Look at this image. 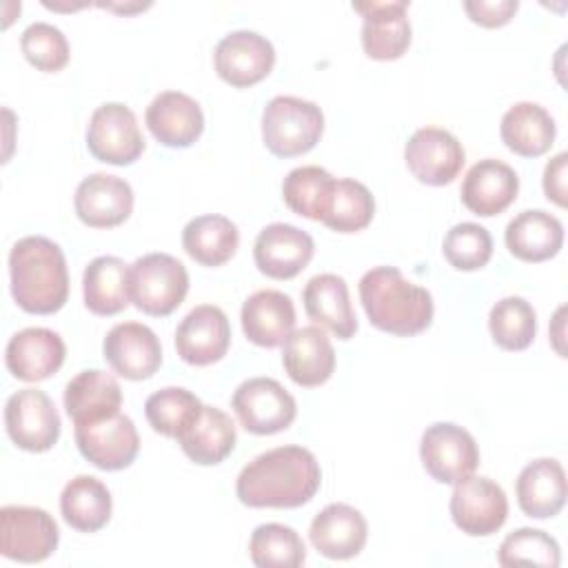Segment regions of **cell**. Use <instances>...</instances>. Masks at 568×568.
I'll return each instance as SVG.
<instances>
[{"instance_id": "6da1fadb", "label": "cell", "mask_w": 568, "mask_h": 568, "mask_svg": "<svg viewBox=\"0 0 568 568\" xmlns=\"http://www.w3.org/2000/svg\"><path fill=\"white\" fill-rule=\"evenodd\" d=\"M322 484L315 455L304 446H277L251 459L237 475L235 495L248 508H300Z\"/></svg>"}, {"instance_id": "7a4b0ae2", "label": "cell", "mask_w": 568, "mask_h": 568, "mask_svg": "<svg viewBox=\"0 0 568 568\" xmlns=\"http://www.w3.org/2000/svg\"><path fill=\"white\" fill-rule=\"evenodd\" d=\"M11 295L33 315L60 311L69 295V273L62 248L42 235H27L9 251Z\"/></svg>"}, {"instance_id": "3957f363", "label": "cell", "mask_w": 568, "mask_h": 568, "mask_svg": "<svg viewBox=\"0 0 568 568\" xmlns=\"http://www.w3.org/2000/svg\"><path fill=\"white\" fill-rule=\"evenodd\" d=\"M359 300L368 322L390 335L410 337L433 322V297L395 266H375L359 280Z\"/></svg>"}, {"instance_id": "277c9868", "label": "cell", "mask_w": 568, "mask_h": 568, "mask_svg": "<svg viewBox=\"0 0 568 568\" xmlns=\"http://www.w3.org/2000/svg\"><path fill=\"white\" fill-rule=\"evenodd\" d=\"M324 133L322 109L295 95H275L262 113V140L277 158L308 153Z\"/></svg>"}, {"instance_id": "5b68a950", "label": "cell", "mask_w": 568, "mask_h": 568, "mask_svg": "<svg viewBox=\"0 0 568 568\" xmlns=\"http://www.w3.org/2000/svg\"><path fill=\"white\" fill-rule=\"evenodd\" d=\"M189 273L169 253H149L131 264V302L138 311L166 317L186 297Z\"/></svg>"}, {"instance_id": "8992f818", "label": "cell", "mask_w": 568, "mask_h": 568, "mask_svg": "<svg viewBox=\"0 0 568 568\" xmlns=\"http://www.w3.org/2000/svg\"><path fill=\"white\" fill-rule=\"evenodd\" d=\"M231 406L242 428L253 435L286 430L297 415L293 395L273 377H251L242 382L231 397Z\"/></svg>"}, {"instance_id": "52a82bcc", "label": "cell", "mask_w": 568, "mask_h": 568, "mask_svg": "<svg viewBox=\"0 0 568 568\" xmlns=\"http://www.w3.org/2000/svg\"><path fill=\"white\" fill-rule=\"evenodd\" d=\"M60 541L55 519L36 506H4L0 510V552L20 564L44 561Z\"/></svg>"}, {"instance_id": "ba28073f", "label": "cell", "mask_w": 568, "mask_h": 568, "mask_svg": "<svg viewBox=\"0 0 568 568\" xmlns=\"http://www.w3.org/2000/svg\"><path fill=\"white\" fill-rule=\"evenodd\" d=\"M87 149L104 164H133L144 151V138L135 113L122 102L98 106L87 126Z\"/></svg>"}, {"instance_id": "9c48e42d", "label": "cell", "mask_w": 568, "mask_h": 568, "mask_svg": "<svg viewBox=\"0 0 568 568\" xmlns=\"http://www.w3.org/2000/svg\"><path fill=\"white\" fill-rule=\"evenodd\" d=\"M60 415L44 390L22 388L4 404V428L9 439L29 453L53 448L60 437Z\"/></svg>"}, {"instance_id": "30bf717a", "label": "cell", "mask_w": 568, "mask_h": 568, "mask_svg": "<svg viewBox=\"0 0 568 568\" xmlns=\"http://www.w3.org/2000/svg\"><path fill=\"white\" fill-rule=\"evenodd\" d=\"M419 457L426 473L439 484H457L479 466L475 437L450 422L430 424L419 442Z\"/></svg>"}, {"instance_id": "8fae6325", "label": "cell", "mask_w": 568, "mask_h": 568, "mask_svg": "<svg viewBox=\"0 0 568 568\" xmlns=\"http://www.w3.org/2000/svg\"><path fill=\"white\" fill-rule=\"evenodd\" d=\"M450 517L462 532L470 537H488L506 524V493L488 477L468 475L453 488Z\"/></svg>"}, {"instance_id": "7c38bea8", "label": "cell", "mask_w": 568, "mask_h": 568, "mask_svg": "<svg viewBox=\"0 0 568 568\" xmlns=\"http://www.w3.org/2000/svg\"><path fill=\"white\" fill-rule=\"evenodd\" d=\"M75 444L82 457L100 470H122L133 464L140 450L135 424L124 413H115L89 424H78Z\"/></svg>"}, {"instance_id": "4fadbf2b", "label": "cell", "mask_w": 568, "mask_h": 568, "mask_svg": "<svg viewBox=\"0 0 568 568\" xmlns=\"http://www.w3.org/2000/svg\"><path fill=\"white\" fill-rule=\"evenodd\" d=\"M404 160L408 171L419 182L428 186H444L459 175L466 153L462 142L450 131L439 126H422L408 138Z\"/></svg>"}, {"instance_id": "5bb4252c", "label": "cell", "mask_w": 568, "mask_h": 568, "mask_svg": "<svg viewBox=\"0 0 568 568\" xmlns=\"http://www.w3.org/2000/svg\"><path fill=\"white\" fill-rule=\"evenodd\" d=\"M213 64L226 84L244 89L262 82L273 71L275 49L257 31L240 29L217 42Z\"/></svg>"}, {"instance_id": "9a60e30c", "label": "cell", "mask_w": 568, "mask_h": 568, "mask_svg": "<svg viewBox=\"0 0 568 568\" xmlns=\"http://www.w3.org/2000/svg\"><path fill=\"white\" fill-rule=\"evenodd\" d=\"M231 344L229 317L220 306L200 304L175 328V351L191 366L220 362Z\"/></svg>"}, {"instance_id": "2e32d148", "label": "cell", "mask_w": 568, "mask_h": 568, "mask_svg": "<svg viewBox=\"0 0 568 568\" xmlns=\"http://www.w3.org/2000/svg\"><path fill=\"white\" fill-rule=\"evenodd\" d=\"M106 364L124 379H149L162 364V346L158 335L140 322L115 324L104 342Z\"/></svg>"}, {"instance_id": "e0dca14e", "label": "cell", "mask_w": 568, "mask_h": 568, "mask_svg": "<svg viewBox=\"0 0 568 568\" xmlns=\"http://www.w3.org/2000/svg\"><path fill=\"white\" fill-rule=\"evenodd\" d=\"M315 251L313 237L286 222H273L260 231L253 260L260 273L273 280H291L306 268Z\"/></svg>"}, {"instance_id": "ac0fdd59", "label": "cell", "mask_w": 568, "mask_h": 568, "mask_svg": "<svg viewBox=\"0 0 568 568\" xmlns=\"http://www.w3.org/2000/svg\"><path fill=\"white\" fill-rule=\"evenodd\" d=\"M353 9L362 13V49L373 60H397L410 44L408 2H353Z\"/></svg>"}, {"instance_id": "d6986e66", "label": "cell", "mask_w": 568, "mask_h": 568, "mask_svg": "<svg viewBox=\"0 0 568 568\" xmlns=\"http://www.w3.org/2000/svg\"><path fill=\"white\" fill-rule=\"evenodd\" d=\"M75 215L91 229H113L133 211V189L126 180L109 173L84 178L73 197Z\"/></svg>"}, {"instance_id": "ffe728a7", "label": "cell", "mask_w": 568, "mask_h": 568, "mask_svg": "<svg viewBox=\"0 0 568 568\" xmlns=\"http://www.w3.org/2000/svg\"><path fill=\"white\" fill-rule=\"evenodd\" d=\"M64 355L67 346L55 331L29 326L9 339L4 348V364L20 382H42L60 371Z\"/></svg>"}, {"instance_id": "44dd1931", "label": "cell", "mask_w": 568, "mask_h": 568, "mask_svg": "<svg viewBox=\"0 0 568 568\" xmlns=\"http://www.w3.org/2000/svg\"><path fill=\"white\" fill-rule=\"evenodd\" d=\"M144 122L151 135L171 149L191 146L204 131L200 104L182 91H162L146 106Z\"/></svg>"}, {"instance_id": "7402d4cb", "label": "cell", "mask_w": 568, "mask_h": 568, "mask_svg": "<svg viewBox=\"0 0 568 568\" xmlns=\"http://www.w3.org/2000/svg\"><path fill=\"white\" fill-rule=\"evenodd\" d=\"M459 193L470 213L493 217L515 202L519 193V178L506 162L486 158L468 169Z\"/></svg>"}, {"instance_id": "603a6c76", "label": "cell", "mask_w": 568, "mask_h": 568, "mask_svg": "<svg viewBox=\"0 0 568 568\" xmlns=\"http://www.w3.org/2000/svg\"><path fill=\"white\" fill-rule=\"evenodd\" d=\"M308 539L328 559L357 557L368 539L364 515L348 504H328L311 521Z\"/></svg>"}, {"instance_id": "cb8c5ba5", "label": "cell", "mask_w": 568, "mask_h": 568, "mask_svg": "<svg viewBox=\"0 0 568 568\" xmlns=\"http://www.w3.org/2000/svg\"><path fill=\"white\" fill-rule=\"evenodd\" d=\"M240 320L248 342L275 348L295 331V306L286 293L262 288L244 300Z\"/></svg>"}, {"instance_id": "d4e9b609", "label": "cell", "mask_w": 568, "mask_h": 568, "mask_svg": "<svg viewBox=\"0 0 568 568\" xmlns=\"http://www.w3.org/2000/svg\"><path fill=\"white\" fill-rule=\"evenodd\" d=\"M286 375L304 388L322 386L335 371V351L328 335L320 326L295 328L282 348Z\"/></svg>"}, {"instance_id": "484cf974", "label": "cell", "mask_w": 568, "mask_h": 568, "mask_svg": "<svg viewBox=\"0 0 568 568\" xmlns=\"http://www.w3.org/2000/svg\"><path fill=\"white\" fill-rule=\"evenodd\" d=\"M302 302L306 315L339 339H351L355 335L357 317L344 277L335 273H320L311 277L302 291Z\"/></svg>"}, {"instance_id": "4316f807", "label": "cell", "mask_w": 568, "mask_h": 568, "mask_svg": "<svg viewBox=\"0 0 568 568\" xmlns=\"http://www.w3.org/2000/svg\"><path fill=\"white\" fill-rule=\"evenodd\" d=\"M517 504L532 519L555 517L566 504V473L552 457L526 464L515 484Z\"/></svg>"}, {"instance_id": "83f0119b", "label": "cell", "mask_w": 568, "mask_h": 568, "mask_svg": "<svg viewBox=\"0 0 568 568\" xmlns=\"http://www.w3.org/2000/svg\"><path fill=\"white\" fill-rule=\"evenodd\" d=\"M64 408L73 424H89L120 413L122 388L111 373L89 368L64 386Z\"/></svg>"}, {"instance_id": "f1b7e54d", "label": "cell", "mask_w": 568, "mask_h": 568, "mask_svg": "<svg viewBox=\"0 0 568 568\" xmlns=\"http://www.w3.org/2000/svg\"><path fill=\"white\" fill-rule=\"evenodd\" d=\"M504 237L510 255L517 260L544 262L559 253L564 244V224L541 209H528L508 222Z\"/></svg>"}, {"instance_id": "f546056e", "label": "cell", "mask_w": 568, "mask_h": 568, "mask_svg": "<svg viewBox=\"0 0 568 568\" xmlns=\"http://www.w3.org/2000/svg\"><path fill=\"white\" fill-rule=\"evenodd\" d=\"M84 304L95 315H118L131 302V266L115 255L89 262L82 275Z\"/></svg>"}, {"instance_id": "4dcf8cb0", "label": "cell", "mask_w": 568, "mask_h": 568, "mask_svg": "<svg viewBox=\"0 0 568 568\" xmlns=\"http://www.w3.org/2000/svg\"><path fill=\"white\" fill-rule=\"evenodd\" d=\"M504 144L521 158H539L550 151L557 126L552 115L537 102L513 104L499 124Z\"/></svg>"}, {"instance_id": "1f68e13d", "label": "cell", "mask_w": 568, "mask_h": 568, "mask_svg": "<svg viewBox=\"0 0 568 568\" xmlns=\"http://www.w3.org/2000/svg\"><path fill=\"white\" fill-rule=\"evenodd\" d=\"M235 439L237 435L233 419L224 410L204 404L197 419L182 433L178 442L191 462L200 466H215L233 453Z\"/></svg>"}, {"instance_id": "d6a6232c", "label": "cell", "mask_w": 568, "mask_h": 568, "mask_svg": "<svg viewBox=\"0 0 568 568\" xmlns=\"http://www.w3.org/2000/svg\"><path fill=\"white\" fill-rule=\"evenodd\" d=\"M111 508V493L98 477L78 475L62 488L60 513L73 530L98 532L109 524Z\"/></svg>"}, {"instance_id": "836d02e7", "label": "cell", "mask_w": 568, "mask_h": 568, "mask_svg": "<svg viewBox=\"0 0 568 568\" xmlns=\"http://www.w3.org/2000/svg\"><path fill=\"white\" fill-rule=\"evenodd\" d=\"M240 244L237 226L224 215H197L182 231V246L202 266H222Z\"/></svg>"}, {"instance_id": "e575fe53", "label": "cell", "mask_w": 568, "mask_h": 568, "mask_svg": "<svg viewBox=\"0 0 568 568\" xmlns=\"http://www.w3.org/2000/svg\"><path fill=\"white\" fill-rule=\"evenodd\" d=\"M375 215V200L368 186L357 180H333L320 222L335 233H357L371 224Z\"/></svg>"}, {"instance_id": "d590c367", "label": "cell", "mask_w": 568, "mask_h": 568, "mask_svg": "<svg viewBox=\"0 0 568 568\" xmlns=\"http://www.w3.org/2000/svg\"><path fill=\"white\" fill-rule=\"evenodd\" d=\"M202 402L197 395L182 386H166L149 395L144 404V415L151 428L164 437L180 439L182 433L197 419L202 413Z\"/></svg>"}, {"instance_id": "8d00e7d4", "label": "cell", "mask_w": 568, "mask_h": 568, "mask_svg": "<svg viewBox=\"0 0 568 568\" xmlns=\"http://www.w3.org/2000/svg\"><path fill=\"white\" fill-rule=\"evenodd\" d=\"M493 342L504 351H524L537 335L535 308L519 295L499 300L488 315Z\"/></svg>"}, {"instance_id": "74e56055", "label": "cell", "mask_w": 568, "mask_h": 568, "mask_svg": "<svg viewBox=\"0 0 568 568\" xmlns=\"http://www.w3.org/2000/svg\"><path fill=\"white\" fill-rule=\"evenodd\" d=\"M251 561L260 568H297L306 559L302 537L284 524H262L248 541Z\"/></svg>"}, {"instance_id": "f35d334b", "label": "cell", "mask_w": 568, "mask_h": 568, "mask_svg": "<svg viewBox=\"0 0 568 568\" xmlns=\"http://www.w3.org/2000/svg\"><path fill=\"white\" fill-rule=\"evenodd\" d=\"M333 180L335 178L322 166H315V164L297 166V169L288 171V175L282 182L284 204L293 213L320 222V215L326 204Z\"/></svg>"}, {"instance_id": "ab89813d", "label": "cell", "mask_w": 568, "mask_h": 568, "mask_svg": "<svg viewBox=\"0 0 568 568\" xmlns=\"http://www.w3.org/2000/svg\"><path fill=\"white\" fill-rule=\"evenodd\" d=\"M497 561L510 566H541L557 568L561 564L559 544L544 530L517 528L499 546Z\"/></svg>"}, {"instance_id": "60d3db41", "label": "cell", "mask_w": 568, "mask_h": 568, "mask_svg": "<svg viewBox=\"0 0 568 568\" xmlns=\"http://www.w3.org/2000/svg\"><path fill=\"white\" fill-rule=\"evenodd\" d=\"M442 251L453 268L477 271L486 266L493 255V237L481 224L462 222L446 233Z\"/></svg>"}, {"instance_id": "b9f144b4", "label": "cell", "mask_w": 568, "mask_h": 568, "mask_svg": "<svg viewBox=\"0 0 568 568\" xmlns=\"http://www.w3.org/2000/svg\"><path fill=\"white\" fill-rule=\"evenodd\" d=\"M20 49L38 71L55 73L69 62V42L64 33L49 22H33L20 36Z\"/></svg>"}, {"instance_id": "7bdbcfd3", "label": "cell", "mask_w": 568, "mask_h": 568, "mask_svg": "<svg viewBox=\"0 0 568 568\" xmlns=\"http://www.w3.org/2000/svg\"><path fill=\"white\" fill-rule=\"evenodd\" d=\"M519 9L517 0H466L464 11L475 24H481L486 29L504 27L510 22L515 11Z\"/></svg>"}, {"instance_id": "ee69618b", "label": "cell", "mask_w": 568, "mask_h": 568, "mask_svg": "<svg viewBox=\"0 0 568 568\" xmlns=\"http://www.w3.org/2000/svg\"><path fill=\"white\" fill-rule=\"evenodd\" d=\"M566 153H557L544 169V193L557 206H566Z\"/></svg>"}, {"instance_id": "f6af8a7d", "label": "cell", "mask_w": 568, "mask_h": 568, "mask_svg": "<svg viewBox=\"0 0 568 568\" xmlns=\"http://www.w3.org/2000/svg\"><path fill=\"white\" fill-rule=\"evenodd\" d=\"M102 7H106V9H111V11H120V13H133V11L146 9L149 4H133V7H129V4H102Z\"/></svg>"}]
</instances>
